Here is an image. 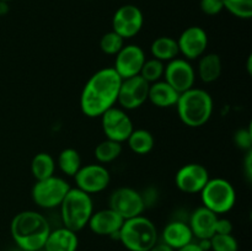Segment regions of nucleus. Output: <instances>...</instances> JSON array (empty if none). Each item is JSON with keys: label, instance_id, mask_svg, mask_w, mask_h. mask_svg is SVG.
<instances>
[{"label": "nucleus", "instance_id": "1", "mask_svg": "<svg viewBox=\"0 0 252 251\" xmlns=\"http://www.w3.org/2000/svg\"><path fill=\"white\" fill-rule=\"evenodd\" d=\"M122 79L112 66L95 71L84 85L80 94V110L86 117H101L116 106Z\"/></svg>", "mask_w": 252, "mask_h": 251}, {"label": "nucleus", "instance_id": "2", "mask_svg": "<svg viewBox=\"0 0 252 251\" xmlns=\"http://www.w3.org/2000/svg\"><path fill=\"white\" fill-rule=\"evenodd\" d=\"M51 230L48 219L36 211L19 212L10 223L12 240L17 248L26 251L43 250Z\"/></svg>", "mask_w": 252, "mask_h": 251}, {"label": "nucleus", "instance_id": "3", "mask_svg": "<svg viewBox=\"0 0 252 251\" xmlns=\"http://www.w3.org/2000/svg\"><path fill=\"white\" fill-rule=\"evenodd\" d=\"M179 118L189 128H199L206 126L213 116V97L207 90L192 88L180 94L176 103Z\"/></svg>", "mask_w": 252, "mask_h": 251}, {"label": "nucleus", "instance_id": "4", "mask_svg": "<svg viewBox=\"0 0 252 251\" xmlns=\"http://www.w3.org/2000/svg\"><path fill=\"white\" fill-rule=\"evenodd\" d=\"M118 241L128 251H149L159 241V233L154 221L142 214L123 221Z\"/></svg>", "mask_w": 252, "mask_h": 251}, {"label": "nucleus", "instance_id": "5", "mask_svg": "<svg viewBox=\"0 0 252 251\" xmlns=\"http://www.w3.org/2000/svg\"><path fill=\"white\" fill-rule=\"evenodd\" d=\"M59 209L63 226L78 233L88 226L89 219L94 213L93 197L76 187H70Z\"/></svg>", "mask_w": 252, "mask_h": 251}, {"label": "nucleus", "instance_id": "6", "mask_svg": "<svg viewBox=\"0 0 252 251\" xmlns=\"http://www.w3.org/2000/svg\"><path fill=\"white\" fill-rule=\"evenodd\" d=\"M199 194L203 203L202 206L218 216L230 212L236 203L235 187L221 177L209 179Z\"/></svg>", "mask_w": 252, "mask_h": 251}, {"label": "nucleus", "instance_id": "7", "mask_svg": "<svg viewBox=\"0 0 252 251\" xmlns=\"http://www.w3.org/2000/svg\"><path fill=\"white\" fill-rule=\"evenodd\" d=\"M70 189L68 181L53 175L48 179L34 182L31 189L32 201L37 207L43 209L59 208L64 197Z\"/></svg>", "mask_w": 252, "mask_h": 251}, {"label": "nucleus", "instance_id": "8", "mask_svg": "<svg viewBox=\"0 0 252 251\" xmlns=\"http://www.w3.org/2000/svg\"><path fill=\"white\" fill-rule=\"evenodd\" d=\"M108 207L123 219H130L144 213L145 202L142 193L132 187H118L108 198Z\"/></svg>", "mask_w": 252, "mask_h": 251}, {"label": "nucleus", "instance_id": "9", "mask_svg": "<svg viewBox=\"0 0 252 251\" xmlns=\"http://www.w3.org/2000/svg\"><path fill=\"white\" fill-rule=\"evenodd\" d=\"M76 188L89 194H96L105 191L111 182V174L102 164H86L80 167L74 176Z\"/></svg>", "mask_w": 252, "mask_h": 251}, {"label": "nucleus", "instance_id": "10", "mask_svg": "<svg viewBox=\"0 0 252 251\" xmlns=\"http://www.w3.org/2000/svg\"><path fill=\"white\" fill-rule=\"evenodd\" d=\"M101 126L106 138L118 143L127 142L128 137L134 129L132 118L128 116L127 111L113 106L101 116Z\"/></svg>", "mask_w": 252, "mask_h": 251}, {"label": "nucleus", "instance_id": "11", "mask_svg": "<svg viewBox=\"0 0 252 251\" xmlns=\"http://www.w3.org/2000/svg\"><path fill=\"white\" fill-rule=\"evenodd\" d=\"M150 84L140 75L123 79L118 91L117 103L125 111L137 110L148 101Z\"/></svg>", "mask_w": 252, "mask_h": 251}, {"label": "nucleus", "instance_id": "12", "mask_svg": "<svg viewBox=\"0 0 252 251\" xmlns=\"http://www.w3.org/2000/svg\"><path fill=\"white\" fill-rule=\"evenodd\" d=\"M144 25V15L142 10L133 4H126L118 7L112 17V31L120 34L123 39L137 36Z\"/></svg>", "mask_w": 252, "mask_h": 251}, {"label": "nucleus", "instance_id": "13", "mask_svg": "<svg viewBox=\"0 0 252 251\" xmlns=\"http://www.w3.org/2000/svg\"><path fill=\"white\" fill-rule=\"evenodd\" d=\"M196 79V69L187 59L177 57L165 64L164 80L177 93L182 94L193 88Z\"/></svg>", "mask_w": 252, "mask_h": 251}, {"label": "nucleus", "instance_id": "14", "mask_svg": "<svg viewBox=\"0 0 252 251\" xmlns=\"http://www.w3.org/2000/svg\"><path fill=\"white\" fill-rule=\"evenodd\" d=\"M209 179V172L204 165L199 162H189L177 170L175 175V184L184 193L196 194L201 193Z\"/></svg>", "mask_w": 252, "mask_h": 251}, {"label": "nucleus", "instance_id": "15", "mask_svg": "<svg viewBox=\"0 0 252 251\" xmlns=\"http://www.w3.org/2000/svg\"><path fill=\"white\" fill-rule=\"evenodd\" d=\"M177 41L180 54L187 61L201 58L208 48V34L201 26H189L181 32Z\"/></svg>", "mask_w": 252, "mask_h": 251}, {"label": "nucleus", "instance_id": "16", "mask_svg": "<svg viewBox=\"0 0 252 251\" xmlns=\"http://www.w3.org/2000/svg\"><path fill=\"white\" fill-rule=\"evenodd\" d=\"M147 56L144 49L138 44H125L115 56V65L112 66L121 79L139 75Z\"/></svg>", "mask_w": 252, "mask_h": 251}, {"label": "nucleus", "instance_id": "17", "mask_svg": "<svg viewBox=\"0 0 252 251\" xmlns=\"http://www.w3.org/2000/svg\"><path fill=\"white\" fill-rule=\"evenodd\" d=\"M125 219L116 213L110 207L94 211L89 219L88 226L94 234L98 236H110L118 240V233Z\"/></svg>", "mask_w": 252, "mask_h": 251}, {"label": "nucleus", "instance_id": "18", "mask_svg": "<svg viewBox=\"0 0 252 251\" xmlns=\"http://www.w3.org/2000/svg\"><path fill=\"white\" fill-rule=\"evenodd\" d=\"M219 216L204 206L198 207L191 213L189 218V225L191 228L193 238L211 239L216 234V225Z\"/></svg>", "mask_w": 252, "mask_h": 251}, {"label": "nucleus", "instance_id": "19", "mask_svg": "<svg viewBox=\"0 0 252 251\" xmlns=\"http://www.w3.org/2000/svg\"><path fill=\"white\" fill-rule=\"evenodd\" d=\"M161 240L162 243L176 251L184 248L187 244L192 243L193 234H192V230L187 221L174 219V220L169 221L162 229Z\"/></svg>", "mask_w": 252, "mask_h": 251}, {"label": "nucleus", "instance_id": "20", "mask_svg": "<svg viewBox=\"0 0 252 251\" xmlns=\"http://www.w3.org/2000/svg\"><path fill=\"white\" fill-rule=\"evenodd\" d=\"M79 248V238L75 231L62 226L51 230L46 244L44 251H76Z\"/></svg>", "mask_w": 252, "mask_h": 251}, {"label": "nucleus", "instance_id": "21", "mask_svg": "<svg viewBox=\"0 0 252 251\" xmlns=\"http://www.w3.org/2000/svg\"><path fill=\"white\" fill-rule=\"evenodd\" d=\"M180 97V93H177L170 84L162 80L150 84L148 101L159 108H170L176 106L177 100Z\"/></svg>", "mask_w": 252, "mask_h": 251}, {"label": "nucleus", "instance_id": "22", "mask_svg": "<svg viewBox=\"0 0 252 251\" xmlns=\"http://www.w3.org/2000/svg\"><path fill=\"white\" fill-rule=\"evenodd\" d=\"M221 71H223V63L219 54L204 53L201 58H198L196 75L203 83L211 84L217 81L220 78Z\"/></svg>", "mask_w": 252, "mask_h": 251}, {"label": "nucleus", "instance_id": "23", "mask_svg": "<svg viewBox=\"0 0 252 251\" xmlns=\"http://www.w3.org/2000/svg\"><path fill=\"white\" fill-rule=\"evenodd\" d=\"M150 53L153 58L167 63L172 59L177 58L180 54L177 41L169 36H160L155 38L150 44Z\"/></svg>", "mask_w": 252, "mask_h": 251}, {"label": "nucleus", "instance_id": "24", "mask_svg": "<svg viewBox=\"0 0 252 251\" xmlns=\"http://www.w3.org/2000/svg\"><path fill=\"white\" fill-rule=\"evenodd\" d=\"M128 148L137 155H147L154 149L155 139L152 132L143 128L133 129L127 139Z\"/></svg>", "mask_w": 252, "mask_h": 251}, {"label": "nucleus", "instance_id": "25", "mask_svg": "<svg viewBox=\"0 0 252 251\" xmlns=\"http://www.w3.org/2000/svg\"><path fill=\"white\" fill-rule=\"evenodd\" d=\"M56 160H54V157L49 153H37L32 157L31 174L36 179V181L53 176L54 172H56Z\"/></svg>", "mask_w": 252, "mask_h": 251}, {"label": "nucleus", "instance_id": "26", "mask_svg": "<svg viewBox=\"0 0 252 251\" xmlns=\"http://www.w3.org/2000/svg\"><path fill=\"white\" fill-rule=\"evenodd\" d=\"M56 165L65 176L74 177L83 166L80 153L74 148H65L58 154Z\"/></svg>", "mask_w": 252, "mask_h": 251}, {"label": "nucleus", "instance_id": "27", "mask_svg": "<svg viewBox=\"0 0 252 251\" xmlns=\"http://www.w3.org/2000/svg\"><path fill=\"white\" fill-rule=\"evenodd\" d=\"M122 143L106 138L105 140L96 145L95 149H94V155H95V159L97 160L98 164L106 165L117 160L122 154Z\"/></svg>", "mask_w": 252, "mask_h": 251}, {"label": "nucleus", "instance_id": "28", "mask_svg": "<svg viewBox=\"0 0 252 251\" xmlns=\"http://www.w3.org/2000/svg\"><path fill=\"white\" fill-rule=\"evenodd\" d=\"M164 70L165 63H162V62L158 61V59L152 57L150 59H145L139 75L145 81H148L149 84H153L159 80H162V78H164Z\"/></svg>", "mask_w": 252, "mask_h": 251}, {"label": "nucleus", "instance_id": "29", "mask_svg": "<svg viewBox=\"0 0 252 251\" xmlns=\"http://www.w3.org/2000/svg\"><path fill=\"white\" fill-rule=\"evenodd\" d=\"M224 9L238 19L249 20L252 17V0H223Z\"/></svg>", "mask_w": 252, "mask_h": 251}, {"label": "nucleus", "instance_id": "30", "mask_svg": "<svg viewBox=\"0 0 252 251\" xmlns=\"http://www.w3.org/2000/svg\"><path fill=\"white\" fill-rule=\"evenodd\" d=\"M125 41L126 39H123L115 31L106 32L100 39V49L107 56H116L123 48Z\"/></svg>", "mask_w": 252, "mask_h": 251}, {"label": "nucleus", "instance_id": "31", "mask_svg": "<svg viewBox=\"0 0 252 251\" xmlns=\"http://www.w3.org/2000/svg\"><path fill=\"white\" fill-rule=\"evenodd\" d=\"M211 250L239 251V243L233 234H214L211 238Z\"/></svg>", "mask_w": 252, "mask_h": 251}, {"label": "nucleus", "instance_id": "32", "mask_svg": "<svg viewBox=\"0 0 252 251\" xmlns=\"http://www.w3.org/2000/svg\"><path fill=\"white\" fill-rule=\"evenodd\" d=\"M234 142H235L236 147H238L239 149L244 150V152L252 150L251 128H240L239 130H236L235 135H234Z\"/></svg>", "mask_w": 252, "mask_h": 251}, {"label": "nucleus", "instance_id": "33", "mask_svg": "<svg viewBox=\"0 0 252 251\" xmlns=\"http://www.w3.org/2000/svg\"><path fill=\"white\" fill-rule=\"evenodd\" d=\"M199 7L203 14L208 16H216L224 10L223 0H201Z\"/></svg>", "mask_w": 252, "mask_h": 251}, {"label": "nucleus", "instance_id": "34", "mask_svg": "<svg viewBox=\"0 0 252 251\" xmlns=\"http://www.w3.org/2000/svg\"><path fill=\"white\" fill-rule=\"evenodd\" d=\"M233 223L228 218L219 217L216 225V234H233Z\"/></svg>", "mask_w": 252, "mask_h": 251}, {"label": "nucleus", "instance_id": "35", "mask_svg": "<svg viewBox=\"0 0 252 251\" xmlns=\"http://www.w3.org/2000/svg\"><path fill=\"white\" fill-rule=\"evenodd\" d=\"M244 172L245 176L248 177L249 181L252 180V150L246 152L245 159H244Z\"/></svg>", "mask_w": 252, "mask_h": 251}, {"label": "nucleus", "instance_id": "36", "mask_svg": "<svg viewBox=\"0 0 252 251\" xmlns=\"http://www.w3.org/2000/svg\"><path fill=\"white\" fill-rule=\"evenodd\" d=\"M149 251H175L174 249H171L170 246H167L166 244H164L162 241H158L157 244H155L154 246H153L152 249H150Z\"/></svg>", "mask_w": 252, "mask_h": 251}, {"label": "nucleus", "instance_id": "37", "mask_svg": "<svg viewBox=\"0 0 252 251\" xmlns=\"http://www.w3.org/2000/svg\"><path fill=\"white\" fill-rule=\"evenodd\" d=\"M176 251H203L201 249V246L198 245L197 243H194V241H192V243L187 244V245H185L184 248L179 249V250Z\"/></svg>", "mask_w": 252, "mask_h": 251}, {"label": "nucleus", "instance_id": "38", "mask_svg": "<svg viewBox=\"0 0 252 251\" xmlns=\"http://www.w3.org/2000/svg\"><path fill=\"white\" fill-rule=\"evenodd\" d=\"M0 1H1V2H9V1H11V0H0Z\"/></svg>", "mask_w": 252, "mask_h": 251}, {"label": "nucleus", "instance_id": "39", "mask_svg": "<svg viewBox=\"0 0 252 251\" xmlns=\"http://www.w3.org/2000/svg\"><path fill=\"white\" fill-rule=\"evenodd\" d=\"M17 251H26V250H21V249H19V250H17Z\"/></svg>", "mask_w": 252, "mask_h": 251}, {"label": "nucleus", "instance_id": "40", "mask_svg": "<svg viewBox=\"0 0 252 251\" xmlns=\"http://www.w3.org/2000/svg\"><path fill=\"white\" fill-rule=\"evenodd\" d=\"M41 251H44V250H41Z\"/></svg>", "mask_w": 252, "mask_h": 251}]
</instances>
